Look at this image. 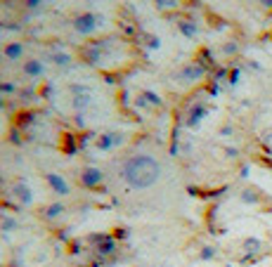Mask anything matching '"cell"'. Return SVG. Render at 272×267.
Masks as SVG:
<instances>
[{"instance_id": "cell-1", "label": "cell", "mask_w": 272, "mask_h": 267, "mask_svg": "<svg viewBox=\"0 0 272 267\" xmlns=\"http://www.w3.org/2000/svg\"><path fill=\"white\" fill-rule=\"evenodd\" d=\"M159 175H161V166L154 156L137 154L130 156L123 163V180L133 189H147V187H152L159 180Z\"/></svg>"}, {"instance_id": "cell-2", "label": "cell", "mask_w": 272, "mask_h": 267, "mask_svg": "<svg viewBox=\"0 0 272 267\" xmlns=\"http://www.w3.org/2000/svg\"><path fill=\"white\" fill-rule=\"evenodd\" d=\"M102 173H99L97 168H88V170H83V185L86 187H99L102 185Z\"/></svg>"}, {"instance_id": "cell-3", "label": "cell", "mask_w": 272, "mask_h": 267, "mask_svg": "<svg viewBox=\"0 0 272 267\" xmlns=\"http://www.w3.org/2000/svg\"><path fill=\"white\" fill-rule=\"evenodd\" d=\"M74 29L80 33H90L95 29V17L93 14H83V17H78L74 21Z\"/></svg>"}, {"instance_id": "cell-4", "label": "cell", "mask_w": 272, "mask_h": 267, "mask_svg": "<svg viewBox=\"0 0 272 267\" xmlns=\"http://www.w3.org/2000/svg\"><path fill=\"white\" fill-rule=\"evenodd\" d=\"M48 182H50V187H52L57 194H69V185L64 182V177L59 173H50L48 175Z\"/></svg>"}, {"instance_id": "cell-5", "label": "cell", "mask_w": 272, "mask_h": 267, "mask_svg": "<svg viewBox=\"0 0 272 267\" xmlns=\"http://www.w3.org/2000/svg\"><path fill=\"white\" fill-rule=\"evenodd\" d=\"M182 76H185L187 81H197V78L204 76V66H199V64H187L185 71H182Z\"/></svg>"}, {"instance_id": "cell-6", "label": "cell", "mask_w": 272, "mask_h": 267, "mask_svg": "<svg viewBox=\"0 0 272 267\" xmlns=\"http://www.w3.org/2000/svg\"><path fill=\"white\" fill-rule=\"evenodd\" d=\"M241 246H244V251H246V253H258V251L263 249V241H260L258 236H246Z\"/></svg>"}, {"instance_id": "cell-7", "label": "cell", "mask_w": 272, "mask_h": 267, "mask_svg": "<svg viewBox=\"0 0 272 267\" xmlns=\"http://www.w3.org/2000/svg\"><path fill=\"white\" fill-rule=\"evenodd\" d=\"M5 55L10 57V59H19V57L24 55V45L22 43H10L5 48Z\"/></svg>"}, {"instance_id": "cell-8", "label": "cell", "mask_w": 272, "mask_h": 267, "mask_svg": "<svg viewBox=\"0 0 272 267\" xmlns=\"http://www.w3.org/2000/svg\"><path fill=\"white\" fill-rule=\"evenodd\" d=\"M24 71L29 76H40V74H43V64L38 62V59H29V62H26V66H24Z\"/></svg>"}, {"instance_id": "cell-9", "label": "cell", "mask_w": 272, "mask_h": 267, "mask_svg": "<svg viewBox=\"0 0 272 267\" xmlns=\"http://www.w3.org/2000/svg\"><path fill=\"white\" fill-rule=\"evenodd\" d=\"M239 196H241V201H244V204H258V201H260V194L256 192V189H244Z\"/></svg>"}, {"instance_id": "cell-10", "label": "cell", "mask_w": 272, "mask_h": 267, "mask_svg": "<svg viewBox=\"0 0 272 267\" xmlns=\"http://www.w3.org/2000/svg\"><path fill=\"white\" fill-rule=\"evenodd\" d=\"M14 194H17L24 204H29V201L33 199V194H29V187H26V185H17V187H14Z\"/></svg>"}, {"instance_id": "cell-11", "label": "cell", "mask_w": 272, "mask_h": 267, "mask_svg": "<svg viewBox=\"0 0 272 267\" xmlns=\"http://www.w3.org/2000/svg\"><path fill=\"white\" fill-rule=\"evenodd\" d=\"M204 114H206L204 106H194V109H192V118H190V125H197L199 121L204 118Z\"/></svg>"}, {"instance_id": "cell-12", "label": "cell", "mask_w": 272, "mask_h": 267, "mask_svg": "<svg viewBox=\"0 0 272 267\" xmlns=\"http://www.w3.org/2000/svg\"><path fill=\"white\" fill-rule=\"evenodd\" d=\"M182 31L187 33V36H194V33H197V24H192V21H182Z\"/></svg>"}, {"instance_id": "cell-13", "label": "cell", "mask_w": 272, "mask_h": 267, "mask_svg": "<svg viewBox=\"0 0 272 267\" xmlns=\"http://www.w3.org/2000/svg\"><path fill=\"white\" fill-rule=\"evenodd\" d=\"M201 258H204V260H213V258H216V249H213V246H204Z\"/></svg>"}, {"instance_id": "cell-14", "label": "cell", "mask_w": 272, "mask_h": 267, "mask_svg": "<svg viewBox=\"0 0 272 267\" xmlns=\"http://www.w3.org/2000/svg\"><path fill=\"white\" fill-rule=\"evenodd\" d=\"M223 52H225V55H235V52H237V43H227V45H223Z\"/></svg>"}, {"instance_id": "cell-15", "label": "cell", "mask_w": 272, "mask_h": 267, "mask_svg": "<svg viewBox=\"0 0 272 267\" xmlns=\"http://www.w3.org/2000/svg\"><path fill=\"white\" fill-rule=\"evenodd\" d=\"M161 7H175L178 5V0H156Z\"/></svg>"}, {"instance_id": "cell-16", "label": "cell", "mask_w": 272, "mask_h": 267, "mask_svg": "<svg viewBox=\"0 0 272 267\" xmlns=\"http://www.w3.org/2000/svg\"><path fill=\"white\" fill-rule=\"evenodd\" d=\"M260 5L265 7V10H272V0H260Z\"/></svg>"}, {"instance_id": "cell-17", "label": "cell", "mask_w": 272, "mask_h": 267, "mask_svg": "<svg viewBox=\"0 0 272 267\" xmlns=\"http://www.w3.org/2000/svg\"><path fill=\"white\" fill-rule=\"evenodd\" d=\"M265 147H267V151L272 154V142H265Z\"/></svg>"}]
</instances>
